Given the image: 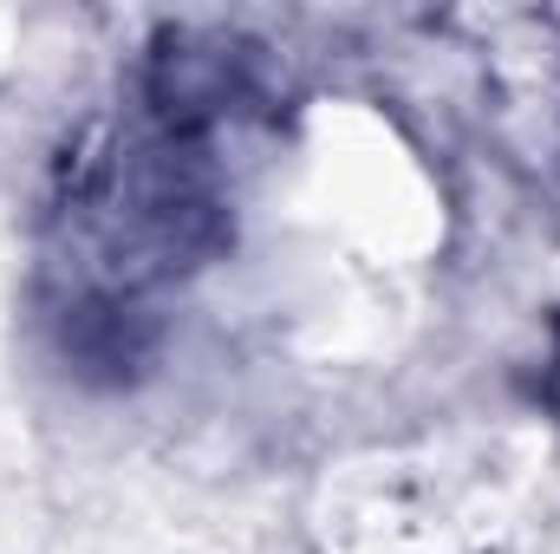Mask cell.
Instances as JSON below:
<instances>
[{
  "label": "cell",
  "instance_id": "1",
  "mask_svg": "<svg viewBox=\"0 0 560 554\" xmlns=\"http://www.w3.org/2000/svg\"><path fill=\"white\" fill-rule=\"evenodd\" d=\"M548 405L560 417V333H555V359H548Z\"/></svg>",
  "mask_w": 560,
  "mask_h": 554
}]
</instances>
